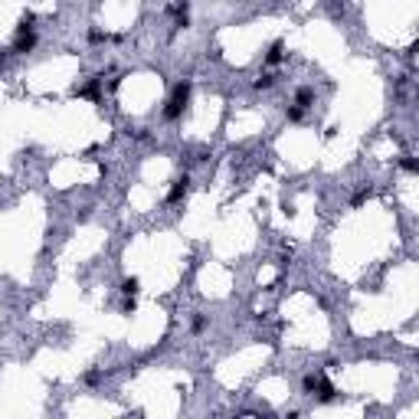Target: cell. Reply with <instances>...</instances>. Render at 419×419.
<instances>
[{"mask_svg":"<svg viewBox=\"0 0 419 419\" xmlns=\"http://www.w3.org/2000/svg\"><path fill=\"white\" fill-rule=\"evenodd\" d=\"M285 118H289V121H302V118H305V108H298V105H292V108H285Z\"/></svg>","mask_w":419,"mask_h":419,"instance_id":"9","label":"cell"},{"mask_svg":"<svg viewBox=\"0 0 419 419\" xmlns=\"http://www.w3.org/2000/svg\"><path fill=\"white\" fill-rule=\"evenodd\" d=\"M187 190H190V177L184 174V177H177V180H174V187L167 190V203H177V200H184Z\"/></svg>","mask_w":419,"mask_h":419,"instance_id":"3","label":"cell"},{"mask_svg":"<svg viewBox=\"0 0 419 419\" xmlns=\"http://www.w3.org/2000/svg\"><path fill=\"white\" fill-rule=\"evenodd\" d=\"M102 40H105L102 30H89V43H102Z\"/></svg>","mask_w":419,"mask_h":419,"instance_id":"15","label":"cell"},{"mask_svg":"<svg viewBox=\"0 0 419 419\" xmlns=\"http://www.w3.org/2000/svg\"><path fill=\"white\" fill-rule=\"evenodd\" d=\"M255 89H272V76H259V79H255Z\"/></svg>","mask_w":419,"mask_h":419,"instance_id":"14","label":"cell"},{"mask_svg":"<svg viewBox=\"0 0 419 419\" xmlns=\"http://www.w3.org/2000/svg\"><path fill=\"white\" fill-rule=\"evenodd\" d=\"M137 285H141L137 278H124V282H121V292H124L128 298H134V295H137Z\"/></svg>","mask_w":419,"mask_h":419,"instance_id":"7","label":"cell"},{"mask_svg":"<svg viewBox=\"0 0 419 419\" xmlns=\"http://www.w3.org/2000/svg\"><path fill=\"white\" fill-rule=\"evenodd\" d=\"M7 59H10V53H0V69L7 66Z\"/></svg>","mask_w":419,"mask_h":419,"instance_id":"16","label":"cell"},{"mask_svg":"<svg viewBox=\"0 0 419 419\" xmlns=\"http://www.w3.org/2000/svg\"><path fill=\"white\" fill-rule=\"evenodd\" d=\"M282 56H285V46H282V43H272V46H268V53H265V66L282 62Z\"/></svg>","mask_w":419,"mask_h":419,"instance_id":"6","label":"cell"},{"mask_svg":"<svg viewBox=\"0 0 419 419\" xmlns=\"http://www.w3.org/2000/svg\"><path fill=\"white\" fill-rule=\"evenodd\" d=\"M190 331H193V334H203V331H206V318H203V315H197V318L190 321Z\"/></svg>","mask_w":419,"mask_h":419,"instance_id":"10","label":"cell"},{"mask_svg":"<svg viewBox=\"0 0 419 419\" xmlns=\"http://www.w3.org/2000/svg\"><path fill=\"white\" fill-rule=\"evenodd\" d=\"M33 23H36V17H33V14H23V20H20V27H17V33H27V30H36Z\"/></svg>","mask_w":419,"mask_h":419,"instance_id":"8","label":"cell"},{"mask_svg":"<svg viewBox=\"0 0 419 419\" xmlns=\"http://www.w3.org/2000/svg\"><path fill=\"white\" fill-rule=\"evenodd\" d=\"M82 380H85V383H89V386H95L98 380H102V370H89V373H85Z\"/></svg>","mask_w":419,"mask_h":419,"instance_id":"13","label":"cell"},{"mask_svg":"<svg viewBox=\"0 0 419 419\" xmlns=\"http://www.w3.org/2000/svg\"><path fill=\"white\" fill-rule=\"evenodd\" d=\"M318 380H321V377L308 373V377H305V393H311V396H315V386H318Z\"/></svg>","mask_w":419,"mask_h":419,"instance_id":"12","label":"cell"},{"mask_svg":"<svg viewBox=\"0 0 419 419\" xmlns=\"http://www.w3.org/2000/svg\"><path fill=\"white\" fill-rule=\"evenodd\" d=\"M190 89L193 85L190 82H180L177 89H174V95H171V102H167V108H164V118L167 121H177L180 115H184V108H187V102H190Z\"/></svg>","mask_w":419,"mask_h":419,"instance_id":"1","label":"cell"},{"mask_svg":"<svg viewBox=\"0 0 419 419\" xmlns=\"http://www.w3.org/2000/svg\"><path fill=\"white\" fill-rule=\"evenodd\" d=\"M315 390H318V399H321V403H334V399H337V390H334V383H328V380H318V386H315Z\"/></svg>","mask_w":419,"mask_h":419,"instance_id":"4","label":"cell"},{"mask_svg":"<svg viewBox=\"0 0 419 419\" xmlns=\"http://www.w3.org/2000/svg\"><path fill=\"white\" fill-rule=\"evenodd\" d=\"M311 102H315V89H308V85H302V89L295 92V105H298V108H308Z\"/></svg>","mask_w":419,"mask_h":419,"instance_id":"5","label":"cell"},{"mask_svg":"<svg viewBox=\"0 0 419 419\" xmlns=\"http://www.w3.org/2000/svg\"><path fill=\"white\" fill-rule=\"evenodd\" d=\"M36 46V30H27V33H17L14 46H10V53H30V49Z\"/></svg>","mask_w":419,"mask_h":419,"instance_id":"2","label":"cell"},{"mask_svg":"<svg viewBox=\"0 0 419 419\" xmlns=\"http://www.w3.org/2000/svg\"><path fill=\"white\" fill-rule=\"evenodd\" d=\"M399 167H403L406 174H419V164H416V158H403V161H399Z\"/></svg>","mask_w":419,"mask_h":419,"instance_id":"11","label":"cell"}]
</instances>
